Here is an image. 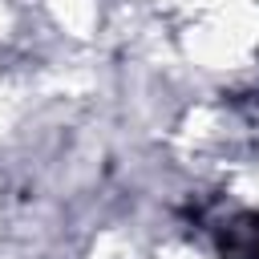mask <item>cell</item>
Returning a JSON list of instances; mask_svg holds the SVG:
<instances>
[{"mask_svg":"<svg viewBox=\"0 0 259 259\" xmlns=\"http://www.w3.org/2000/svg\"><path fill=\"white\" fill-rule=\"evenodd\" d=\"M219 259H259V210H239L219 231Z\"/></svg>","mask_w":259,"mask_h":259,"instance_id":"6da1fadb","label":"cell"}]
</instances>
